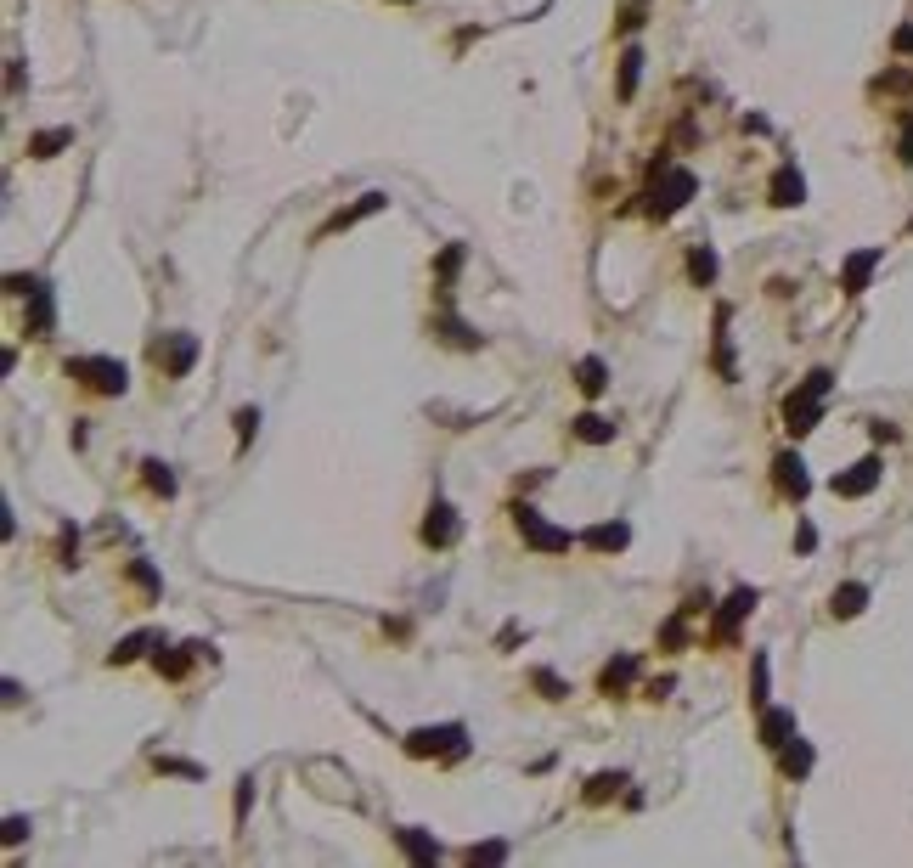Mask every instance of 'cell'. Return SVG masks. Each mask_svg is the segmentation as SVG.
<instances>
[{
  "instance_id": "6da1fadb",
  "label": "cell",
  "mask_w": 913,
  "mask_h": 868,
  "mask_svg": "<svg viewBox=\"0 0 913 868\" xmlns=\"http://www.w3.org/2000/svg\"><path fill=\"white\" fill-rule=\"evenodd\" d=\"M829 384H834V372H824V367H817V372H807V384H801V390L784 400V429L795 434V440L817 429V417H824V395H829Z\"/></svg>"
},
{
  "instance_id": "7a4b0ae2",
  "label": "cell",
  "mask_w": 913,
  "mask_h": 868,
  "mask_svg": "<svg viewBox=\"0 0 913 868\" xmlns=\"http://www.w3.org/2000/svg\"><path fill=\"white\" fill-rule=\"evenodd\" d=\"M68 378L90 384L97 395H125V390H130V367L113 361V355H74V361H68Z\"/></svg>"
},
{
  "instance_id": "3957f363",
  "label": "cell",
  "mask_w": 913,
  "mask_h": 868,
  "mask_svg": "<svg viewBox=\"0 0 913 868\" xmlns=\"http://www.w3.org/2000/svg\"><path fill=\"white\" fill-rule=\"evenodd\" d=\"M406 756H445V762H462V756H468V727L462 722L417 727V733H406Z\"/></svg>"
},
{
  "instance_id": "277c9868",
  "label": "cell",
  "mask_w": 913,
  "mask_h": 868,
  "mask_svg": "<svg viewBox=\"0 0 913 868\" xmlns=\"http://www.w3.org/2000/svg\"><path fill=\"white\" fill-rule=\"evenodd\" d=\"M514 524H519V536L530 541L536 553H569V541H576L569 531H559V524H547V519H541L530 502H519V508H514Z\"/></svg>"
},
{
  "instance_id": "5b68a950",
  "label": "cell",
  "mask_w": 913,
  "mask_h": 868,
  "mask_svg": "<svg viewBox=\"0 0 913 868\" xmlns=\"http://www.w3.org/2000/svg\"><path fill=\"white\" fill-rule=\"evenodd\" d=\"M693 186H700V181H693V169H665V181L654 186V214H677L693 198Z\"/></svg>"
},
{
  "instance_id": "8992f818",
  "label": "cell",
  "mask_w": 913,
  "mask_h": 868,
  "mask_svg": "<svg viewBox=\"0 0 913 868\" xmlns=\"http://www.w3.org/2000/svg\"><path fill=\"white\" fill-rule=\"evenodd\" d=\"M750 609H755V586H739V593L722 603V615H716V626H710V638H716V643H733V638H739V620H745Z\"/></svg>"
},
{
  "instance_id": "52a82bcc",
  "label": "cell",
  "mask_w": 913,
  "mask_h": 868,
  "mask_svg": "<svg viewBox=\"0 0 913 868\" xmlns=\"http://www.w3.org/2000/svg\"><path fill=\"white\" fill-rule=\"evenodd\" d=\"M192 361H197V338L192 333H169L164 345H159V367L169 372V378H187Z\"/></svg>"
},
{
  "instance_id": "ba28073f",
  "label": "cell",
  "mask_w": 913,
  "mask_h": 868,
  "mask_svg": "<svg viewBox=\"0 0 913 868\" xmlns=\"http://www.w3.org/2000/svg\"><path fill=\"white\" fill-rule=\"evenodd\" d=\"M874 485H879V457H863L846 474H834V496H869Z\"/></svg>"
},
{
  "instance_id": "9c48e42d",
  "label": "cell",
  "mask_w": 913,
  "mask_h": 868,
  "mask_svg": "<svg viewBox=\"0 0 913 868\" xmlns=\"http://www.w3.org/2000/svg\"><path fill=\"white\" fill-rule=\"evenodd\" d=\"M457 531H462V524H457V514H452V502H435V508H429V519H423V541H429V547H452Z\"/></svg>"
},
{
  "instance_id": "30bf717a",
  "label": "cell",
  "mask_w": 913,
  "mask_h": 868,
  "mask_svg": "<svg viewBox=\"0 0 913 868\" xmlns=\"http://www.w3.org/2000/svg\"><path fill=\"white\" fill-rule=\"evenodd\" d=\"M874 266H879V248H857V254L846 260V271H840V288L846 293H863V288H869V276H874Z\"/></svg>"
},
{
  "instance_id": "8fae6325",
  "label": "cell",
  "mask_w": 913,
  "mask_h": 868,
  "mask_svg": "<svg viewBox=\"0 0 913 868\" xmlns=\"http://www.w3.org/2000/svg\"><path fill=\"white\" fill-rule=\"evenodd\" d=\"M581 541H586V547H592V553H621V547H626V541H631V524H626V519H609V524H592V531H586Z\"/></svg>"
},
{
  "instance_id": "7c38bea8",
  "label": "cell",
  "mask_w": 913,
  "mask_h": 868,
  "mask_svg": "<svg viewBox=\"0 0 913 868\" xmlns=\"http://www.w3.org/2000/svg\"><path fill=\"white\" fill-rule=\"evenodd\" d=\"M789 739H795V710H767L762 705V744L767 750H784Z\"/></svg>"
},
{
  "instance_id": "4fadbf2b",
  "label": "cell",
  "mask_w": 913,
  "mask_h": 868,
  "mask_svg": "<svg viewBox=\"0 0 913 868\" xmlns=\"http://www.w3.org/2000/svg\"><path fill=\"white\" fill-rule=\"evenodd\" d=\"M772 469H778V485H784L789 496H795V502H801V496L812 491V479H807V462H801L795 452H784L778 462H772Z\"/></svg>"
},
{
  "instance_id": "5bb4252c",
  "label": "cell",
  "mask_w": 913,
  "mask_h": 868,
  "mask_svg": "<svg viewBox=\"0 0 913 868\" xmlns=\"http://www.w3.org/2000/svg\"><path fill=\"white\" fill-rule=\"evenodd\" d=\"M801 198H807V181H801V169L784 164L778 175H772V204H778V209H795Z\"/></svg>"
},
{
  "instance_id": "9a60e30c",
  "label": "cell",
  "mask_w": 913,
  "mask_h": 868,
  "mask_svg": "<svg viewBox=\"0 0 913 868\" xmlns=\"http://www.w3.org/2000/svg\"><path fill=\"white\" fill-rule=\"evenodd\" d=\"M395 841H400V851H406L412 863H435L440 857V841L423 834V829H395Z\"/></svg>"
},
{
  "instance_id": "2e32d148",
  "label": "cell",
  "mask_w": 913,
  "mask_h": 868,
  "mask_svg": "<svg viewBox=\"0 0 913 868\" xmlns=\"http://www.w3.org/2000/svg\"><path fill=\"white\" fill-rule=\"evenodd\" d=\"M812 762H817V756H812V744H807V739H789L784 750H778V767L789 772V779H807Z\"/></svg>"
},
{
  "instance_id": "e0dca14e",
  "label": "cell",
  "mask_w": 913,
  "mask_h": 868,
  "mask_svg": "<svg viewBox=\"0 0 913 868\" xmlns=\"http://www.w3.org/2000/svg\"><path fill=\"white\" fill-rule=\"evenodd\" d=\"M28 333H35V338H51V288H35V293H28Z\"/></svg>"
},
{
  "instance_id": "ac0fdd59",
  "label": "cell",
  "mask_w": 913,
  "mask_h": 868,
  "mask_svg": "<svg viewBox=\"0 0 913 868\" xmlns=\"http://www.w3.org/2000/svg\"><path fill=\"white\" fill-rule=\"evenodd\" d=\"M863 603H869V586L863 581H846V586H834V620H851V615H863Z\"/></svg>"
},
{
  "instance_id": "d6986e66",
  "label": "cell",
  "mask_w": 913,
  "mask_h": 868,
  "mask_svg": "<svg viewBox=\"0 0 913 868\" xmlns=\"http://www.w3.org/2000/svg\"><path fill=\"white\" fill-rule=\"evenodd\" d=\"M576 384H581V395H603V390H609V367H603L598 355H581V361H576Z\"/></svg>"
},
{
  "instance_id": "ffe728a7",
  "label": "cell",
  "mask_w": 913,
  "mask_h": 868,
  "mask_svg": "<svg viewBox=\"0 0 913 868\" xmlns=\"http://www.w3.org/2000/svg\"><path fill=\"white\" fill-rule=\"evenodd\" d=\"M383 204H390V198H383V192H367V198H361V204H350V209H338V214H333V221H328V231H344V226H355V221H367V214H378Z\"/></svg>"
},
{
  "instance_id": "44dd1931",
  "label": "cell",
  "mask_w": 913,
  "mask_h": 868,
  "mask_svg": "<svg viewBox=\"0 0 913 868\" xmlns=\"http://www.w3.org/2000/svg\"><path fill=\"white\" fill-rule=\"evenodd\" d=\"M631 677H638V660H631V655H621V660H609V665H603L598 688H603V694H621V688H626Z\"/></svg>"
},
{
  "instance_id": "7402d4cb",
  "label": "cell",
  "mask_w": 913,
  "mask_h": 868,
  "mask_svg": "<svg viewBox=\"0 0 913 868\" xmlns=\"http://www.w3.org/2000/svg\"><path fill=\"white\" fill-rule=\"evenodd\" d=\"M576 434H581L586 446H609L615 440V423H609V417H598V412H581L576 417Z\"/></svg>"
},
{
  "instance_id": "603a6c76",
  "label": "cell",
  "mask_w": 913,
  "mask_h": 868,
  "mask_svg": "<svg viewBox=\"0 0 913 868\" xmlns=\"http://www.w3.org/2000/svg\"><path fill=\"white\" fill-rule=\"evenodd\" d=\"M63 147H74V130H40V136H28V152H35V159H57Z\"/></svg>"
},
{
  "instance_id": "cb8c5ba5",
  "label": "cell",
  "mask_w": 913,
  "mask_h": 868,
  "mask_svg": "<svg viewBox=\"0 0 913 868\" xmlns=\"http://www.w3.org/2000/svg\"><path fill=\"white\" fill-rule=\"evenodd\" d=\"M638 80H643V51H638V45H626V51H621V97L626 102L638 97Z\"/></svg>"
},
{
  "instance_id": "d4e9b609",
  "label": "cell",
  "mask_w": 913,
  "mask_h": 868,
  "mask_svg": "<svg viewBox=\"0 0 913 868\" xmlns=\"http://www.w3.org/2000/svg\"><path fill=\"white\" fill-rule=\"evenodd\" d=\"M688 276H693L700 288H710V283H716V254H710V243H700V248L688 254Z\"/></svg>"
},
{
  "instance_id": "484cf974",
  "label": "cell",
  "mask_w": 913,
  "mask_h": 868,
  "mask_svg": "<svg viewBox=\"0 0 913 868\" xmlns=\"http://www.w3.org/2000/svg\"><path fill=\"white\" fill-rule=\"evenodd\" d=\"M716 372H722V378H733V345H727V305L716 310Z\"/></svg>"
},
{
  "instance_id": "4316f807",
  "label": "cell",
  "mask_w": 913,
  "mask_h": 868,
  "mask_svg": "<svg viewBox=\"0 0 913 868\" xmlns=\"http://www.w3.org/2000/svg\"><path fill=\"white\" fill-rule=\"evenodd\" d=\"M142 469H147V485L159 491V496H175V474H169V462H159V457H147Z\"/></svg>"
},
{
  "instance_id": "83f0119b",
  "label": "cell",
  "mask_w": 913,
  "mask_h": 868,
  "mask_svg": "<svg viewBox=\"0 0 913 868\" xmlns=\"http://www.w3.org/2000/svg\"><path fill=\"white\" fill-rule=\"evenodd\" d=\"M147 643H152V638H147V632H130V638H125V643H119V648H113V655H107V665H130L135 655H147Z\"/></svg>"
},
{
  "instance_id": "f1b7e54d",
  "label": "cell",
  "mask_w": 913,
  "mask_h": 868,
  "mask_svg": "<svg viewBox=\"0 0 913 868\" xmlns=\"http://www.w3.org/2000/svg\"><path fill=\"white\" fill-rule=\"evenodd\" d=\"M621 784H626V772H598V779L586 784V801H592V806H598V801H609Z\"/></svg>"
},
{
  "instance_id": "f546056e",
  "label": "cell",
  "mask_w": 913,
  "mask_h": 868,
  "mask_svg": "<svg viewBox=\"0 0 913 868\" xmlns=\"http://www.w3.org/2000/svg\"><path fill=\"white\" fill-rule=\"evenodd\" d=\"M152 665H159V677H187V655H181V648H159Z\"/></svg>"
},
{
  "instance_id": "4dcf8cb0",
  "label": "cell",
  "mask_w": 913,
  "mask_h": 868,
  "mask_svg": "<svg viewBox=\"0 0 913 868\" xmlns=\"http://www.w3.org/2000/svg\"><path fill=\"white\" fill-rule=\"evenodd\" d=\"M660 643H665V648H683V643H688V620H683V615H671V620L660 626Z\"/></svg>"
},
{
  "instance_id": "1f68e13d",
  "label": "cell",
  "mask_w": 913,
  "mask_h": 868,
  "mask_svg": "<svg viewBox=\"0 0 913 868\" xmlns=\"http://www.w3.org/2000/svg\"><path fill=\"white\" fill-rule=\"evenodd\" d=\"M130 576H135V586H142L147 598H159V593H164V586H159V576H152V564H147V558H135V564H130Z\"/></svg>"
},
{
  "instance_id": "d6a6232c",
  "label": "cell",
  "mask_w": 913,
  "mask_h": 868,
  "mask_svg": "<svg viewBox=\"0 0 913 868\" xmlns=\"http://www.w3.org/2000/svg\"><path fill=\"white\" fill-rule=\"evenodd\" d=\"M767 682H772V665H767V655H755V682H750V700L755 705H767Z\"/></svg>"
},
{
  "instance_id": "836d02e7",
  "label": "cell",
  "mask_w": 913,
  "mask_h": 868,
  "mask_svg": "<svg viewBox=\"0 0 913 868\" xmlns=\"http://www.w3.org/2000/svg\"><path fill=\"white\" fill-rule=\"evenodd\" d=\"M530 682H536L541 694H547V700H564V694H569V688H564V677H553V671H530Z\"/></svg>"
},
{
  "instance_id": "e575fe53",
  "label": "cell",
  "mask_w": 913,
  "mask_h": 868,
  "mask_svg": "<svg viewBox=\"0 0 913 868\" xmlns=\"http://www.w3.org/2000/svg\"><path fill=\"white\" fill-rule=\"evenodd\" d=\"M254 429H259V412H254V407H243V412H237V446H249V440H254Z\"/></svg>"
},
{
  "instance_id": "d590c367",
  "label": "cell",
  "mask_w": 913,
  "mask_h": 868,
  "mask_svg": "<svg viewBox=\"0 0 913 868\" xmlns=\"http://www.w3.org/2000/svg\"><path fill=\"white\" fill-rule=\"evenodd\" d=\"M502 857H507V846H502V841H485V846H474V851H468V863H502Z\"/></svg>"
},
{
  "instance_id": "8d00e7d4",
  "label": "cell",
  "mask_w": 913,
  "mask_h": 868,
  "mask_svg": "<svg viewBox=\"0 0 913 868\" xmlns=\"http://www.w3.org/2000/svg\"><path fill=\"white\" fill-rule=\"evenodd\" d=\"M249 801H254V779H243V784H237V824L249 818Z\"/></svg>"
},
{
  "instance_id": "74e56055",
  "label": "cell",
  "mask_w": 913,
  "mask_h": 868,
  "mask_svg": "<svg viewBox=\"0 0 913 868\" xmlns=\"http://www.w3.org/2000/svg\"><path fill=\"white\" fill-rule=\"evenodd\" d=\"M23 834H28V818H18V812H12V818H6V846H18Z\"/></svg>"
},
{
  "instance_id": "f35d334b",
  "label": "cell",
  "mask_w": 913,
  "mask_h": 868,
  "mask_svg": "<svg viewBox=\"0 0 913 868\" xmlns=\"http://www.w3.org/2000/svg\"><path fill=\"white\" fill-rule=\"evenodd\" d=\"M795 547H801V553L817 547V531H812V524H801V531H795Z\"/></svg>"
},
{
  "instance_id": "ab89813d",
  "label": "cell",
  "mask_w": 913,
  "mask_h": 868,
  "mask_svg": "<svg viewBox=\"0 0 913 868\" xmlns=\"http://www.w3.org/2000/svg\"><path fill=\"white\" fill-rule=\"evenodd\" d=\"M902 164H913V119H908V130H902Z\"/></svg>"
},
{
  "instance_id": "60d3db41",
  "label": "cell",
  "mask_w": 913,
  "mask_h": 868,
  "mask_svg": "<svg viewBox=\"0 0 913 868\" xmlns=\"http://www.w3.org/2000/svg\"><path fill=\"white\" fill-rule=\"evenodd\" d=\"M896 51H913V23H908V28H896Z\"/></svg>"
}]
</instances>
